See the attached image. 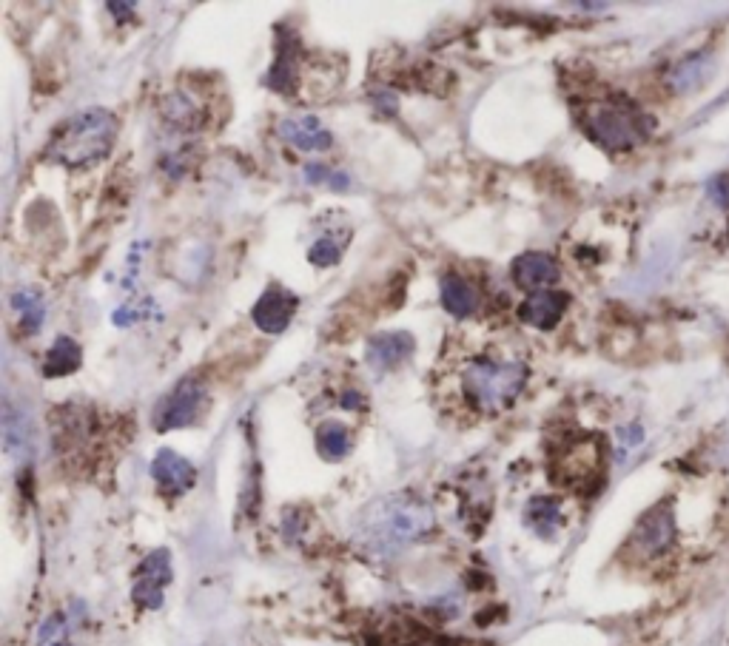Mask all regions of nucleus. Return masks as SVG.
Masks as SVG:
<instances>
[{"instance_id": "ddd939ff", "label": "nucleus", "mask_w": 729, "mask_h": 646, "mask_svg": "<svg viewBox=\"0 0 729 646\" xmlns=\"http://www.w3.org/2000/svg\"><path fill=\"white\" fill-rule=\"evenodd\" d=\"M297 69H300V37L282 35L277 37V60L271 72L265 77V86L280 94L297 92Z\"/></svg>"}, {"instance_id": "cd10ccee", "label": "nucleus", "mask_w": 729, "mask_h": 646, "mask_svg": "<svg viewBox=\"0 0 729 646\" xmlns=\"http://www.w3.org/2000/svg\"><path fill=\"white\" fill-rule=\"evenodd\" d=\"M109 12H112L117 20H131L134 18V3H109Z\"/></svg>"}, {"instance_id": "a211bd4d", "label": "nucleus", "mask_w": 729, "mask_h": 646, "mask_svg": "<svg viewBox=\"0 0 729 646\" xmlns=\"http://www.w3.org/2000/svg\"><path fill=\"white\" fill-rule=\"evenodd\" d=\"M163 117L169 120L171 126H177V129L183 131H194L203 126V117H206V111L203 106H197L194 100H191V94L183 92V89H177V92H171L166 100H163Z\"/></svg>"}, {"instance_id": "2eb2a0df", "label": "nucleus", "mask_w": 729, "mask_h": 646, "mask_svg": "<svg viewBox=\"0 0 729 646\" xmlns=\"http://www.w3.org/2000/svg\"><path fill=\"white\" fill-rule=\"evenodd\" d=\"M442 305L456 319H468L479 308V294H476L473 282H468V279L462 277V274H456V271H450V274L442 277Z\"/></svg>"}, {"instance_id": "f3484780", "label": "nucleus", "mask_w": 729, "mask_h": 646, "mask_svg": "<svg viewBox=\"0 0 729 646\" xmlns=\"http://www.w3.org/2000/svg\"><path fill=\"white\" fill-rule=\"evenodd\" d=\"M3 439H6V450L12 456H18V459L29 456V450H32V425L23 416V410H18L9 399L3 405Z\"/></svg>"}, {"instance_id": "f257e3e1", "label": "nucleus", "mask_w": 729, "mask_h": 646, "mask_svg": "<svg viewBox=\"0 0 729 646\" xmlns=\"http://www.w3.org/2000/svg\"><path fill=\"white\" fill-rule=\"evenodd\" d=\"M433 530V510L416 496H391L376 501L362 516V541L376 553H393Z\"/></svg>"}, {"instance_id": "423d86ee", "label": "nucleus", "mask_w": 729, "mask_h": 646, "mask_svg": "<svg viewBox=\"0 0 729 646\" xmlns=\"http://www.w3.org/2000/svg\"><path fill=\"white\" fill-rule=\"evenodd\" d=\"M171 584V555L169 550H154L149 553L137 573H134V587H131V598L137 607L143 610H160L166 601V587Z\"/></svg>"}, {"instance_id": "6e6552de", "label": "nucleus", "mask_w": 729, "mask_h": 646, "mask_svg": "<svg viewBox=\"0 0 729 646\" xmlns=\"http://www.w3.org/2000/svg\"><path fill=\"white\" fill-rule=\"evenodd\" d=\"M297 308H300V296L294 291H288L282 285H268L265 294L257 299V305L251 308V319H254V325L262 333L277 336V333H282L291 325Z\"/></svg>"}, {"instance_id": "f8f14e48", "label": "nucleus", "mask_w": 729, "mask_h": 646, "mask_svg": "<svg viewBox=\"0 0 729 646\" xmlns=\"http://www.w3.org/2000/svg\"><path fill=\"white\" fill-rule=\"evenodd\" d=\"M277 134H280V140H285L288 146L297 148V151H325L334 143L331 131L325 129L317 117H311V114L285 117L277 126Z\"/></svg>"}, {"instance_id": "b1692460", "label": "nucleus", "mask_w": 729, "mask_h": 646, "mask_svg": "<svg viewBox=\"0 0 729 646\" xmlns=\"http://www.w3.org/2000/svg\"><path fill=\"white\" fill-rule=\"evenodd\" d=\"M342 248L345 245H339V240L334 237H322L311 245V251H308V259H311V265H317V268H331V265H337L339 257H342Z\"/></svg>"}, {"instance_id": "393cba45", "label": "nucleus", "mask_w": 729, "mask_h": 646, "mask_svg": "<svg viewBox=\"0 0 729 646\" xmlns=\"http://www.w3.org/2000/svg\"><path fill=\"white\" fill-rule=\"evenodd\" d=\"M305 180L308 183H314V185H331V188H348V177L345 174H339V171H331V168H325V166H308L305 168Z\"/></svg>"}, {"instance_id": "a878e982", "label": "nucleus", "mask_w": 729, "mask_h": 646, "mask_svg": "<svg viewBox=\"0 0 729 646\" xmlns=\"http://www.w3.org/2000/svg\"><path fill=\"white\" fill-rule=\"evenodd\" d=\"M710 197L715 203L721 205V208H727L729 205V174H718L715 180H710Z\"/></svg>"}, {"instance_id": "39448f33", "label": "nucleus", "mask_w": 729, "mask_h": 646, "mask_svg": "<svg viewBox=\"0 0 729 646\" xmlns=\"http://www.w3.org/2000/svg\"><path fill=\"white\" fill-rule=\"evenodd\" d=\"M203 405H206V388L197 379H183L154 410V427L157 430L191 427L200 419Z\"/></svg>"}, {"instance_id": "20e7f679", "label": "nucleus", "mask_w": 729, "mask_h": 646, "mask_svg": "<svg viewBox=\"0 0 729 646\" xmlns=\"http://www.w3.org/2000/svg\"><path fill=\"white\" fill-rule=\"evenodd\" d=\"M524 385H527V368L522 362H496V359H476L462 379L470 405L487 413L513 405Z\"/></svg>"}, {"instance_id": "9d476101", "label": "nucleus", "mask_w": 729, "mask_h": 646, "mask_svg": "<svg viewBox=\"0 0 729 646\" xmlns=\"http://www.w3.org/2000/svg\"><path fill=\"white\" fill-rule=\"evenodd\" d=\"M570 305V296L564 291H553V288H544V291H533V294L524 299L519 305V319L530 328H539V331H553L559 325V319Z\"/></svg>"}, {"instance_id": "4468645a", "label": "nucleus", "mask_w": 729, "mask_h": 646, "mask_svg": "<svg viewBox=\"0 0 729 646\" xmlns=\"http://www.w3.org/2000/svg\"><path fill=\"white\" fill-rule=\"evenodd\" d=\"M561 271L556 259L542 251H527L513 262V282L527 291H544L547 285L559 282Z\"/></svg>"}, {"instance_id": "bb28decb", "label": "nucleus", "mask_w": 729, "mask_h": 646, "mask_svg": "<svg viewBox=\"0 0 729 646\" xmlns=\"http://www.w3.org/2000/svg\"><path fill=\"white\" fill-rule=\"evenodd\" d=\"M339 405L348 407V410H362V407H365V399H362V393H356V390H345L342 399H339Z\"/></svg>"}, {"instance_id": "5701e85b", "label": "nucleus", "mask_w": 729, "mask_h": 646, "mask_svg": "<svg viewBox=\"0 0 729 646\" xmlns=\"http://www.w3.org/2000/svg\"><path fill=\"white\" fill-rule=\"evenodd\" d=\"M40 646H75V621L69 612L49 615L38 629Z\"/></svg>"}, {"instance_id": "412c9836", "label": "nucleus", "mask_w": 729, "mask_h": 646, "mask_svg": "<svg viewBox=\"0 0 729 646\" xmlns=\"http://www.w3.org/2000/svg\"><path fill=\"white\" fill-rule=\"evenodd\" d=\"M317 450L325 462H342L351 453V436L339 422H322L317 427Z\"/></svg>"}, {"instance_id": "1a4fd4ad", "label": "nucleus", "mask_w": 729, "mask_h": 646, "mask_svg": "<svg viewBox=\"0 0 729 646\" xmlns=\"http://www.w3.org/2000/svg\"><path fill=\"white\" fill-rule=\"evenodd\" d=\"M151 476H154L157 487H160L163 493H169V496H183L186 490L194 487L197 470H194V464L188 462L186 456H180V453L171 450V447H163V450L154 456V462H151Z\"/></svg>"}, {"instance_id": "f03ea898", "label": "nucleus", "mask_w": 729, "mask_h": 646, "mask_svg": "<svg viewBox=\"0 0 729 646\" xmlns=\"http://www.w3.org/2000/svg\"><path fill=\"white\" fill-rule=\"evenodd\" d=\"M117 117L109 109L80 111L69 123H63L55 131V137L46 146V160L57 166L89 168L100 163L117 140Z\"/></svg>"}, {"instance_id": "dca6fc26", "label": "nucleus", "mask_w": 729, "mask_h": 646, "mask_svg": "<svg viewBox=\"0 0 729 646\" xmlns=\"http://www.w3.org/2000/svg\"><path fill=\"white\" fill-rule=\"evenodd\" d=\"M524 521L527 527L542 538H553L556 530L561 527V504L553 496H536V499L527 501V510H524Z\"/></svg>"}, {"instance_id": "6ab92c4d", "label": "nucleus", "mask_w": 729, "mask_h": 646, "mask_svg": "<svg viewBox=\"0 0 729 646\" xmlns=\"http://www.w3.org/2000/svg\"><path fill=\"white\" fill-rule=\"evenodd\" d=\"M80 359H83V353L77 348L75 339H69V336H57L55 345H52L49 353H46L43 376H46V379L69 376V373H75V370L80 368Z\"/></svg>"}, {"instance_id": "4be33fe9", "label": "nucleus", "mask_w": 729, "mask_h": 646, "mask_svg": "<svg viewBox=\"0 0 729 646\" xmlns=\"http://www.w3.org/2000/svg\"><path fill=\"white\" fill-rule=\"evenodd\" d=\"M12 308L20 319V328L26 333H38L43 319H46V305H43V296L38 291H29V288H20L12 294Z\"/></svg>"}, {"instance_id": "0eeeda50", "label": "nucleus", "mask_w": 729, "mask_h": 646, "mask_svg": "<svg viewBox=\"0 0 729 646\" xmlns=\"http://www.w3.org/2000/svg\"><path fill=\"white\" fill-rule=\"evenodd\" d=\"M675 541V516L670 501L664 504H655L650 513H644L641 521L636 524L633 530V550H636L641 558H655V555H664Z\"/></svg>"}, {"instance_id": "c85d7f7f", "label": "nucleus", "mask_w": 729, "mask_h": 646, "mask_svg": "<svg viewBox=\"0 0 729 646\" xmlns=\"http://www.w3.org/2000/svg\"><path fill=\"white\" fill-rule=\"evenodd\" d=\"M727 97H729V94H727Z\"/></svg>"}, {"instance_id": "9b49d317", "label": "nucleus", "mask_w": 729, "mask_h": 646, "mask_svg": "<svg viewBox=\"0 0 729 646\" xmlns=\"http://www.w3.org/2000/svg\"><path fill=\"white\" fill-rule=\"evenodd\" d=\"M416 351V339L408 331H391L376 333L368 339V365L376 370H393L399 368L405 359H411Z\"/></svg>"}, {"instance_id": "7ed1b4c3", "label": "nucleus", "mask_w": 729, "mask_h": 646, "mask_svg": "<svg viewBox=\"0 0 729 646\" xmlns=\"http://www.w3.org/2000/svg\"><path fill=\"white\" fill-rule=\"evenodd\" d=\"M587 137L604 151H633L653 134L655 120L627 97H607L587 103L581 111Z\"/></svg>"}, {"instance_id": "aec40b11", "label": "nucleus", "mask_w": 729, "mask_h": 646, "mask_svg": "<svg viewBox=\"0 0 729 646\" xmlns=\"http://www.w3.org/2000/svg\"><path fill=\"white\" fill-rule=\"evenodd\" d=\"M564 467H570V470H567V481H573V484L593 479V473L601 467L599 442H596V439H584V442L573 444L570 453H567Z\"/></svg>"}]
</instances>
